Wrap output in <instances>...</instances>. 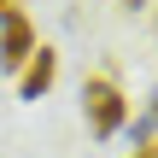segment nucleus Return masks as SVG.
Instances as JSON below:
<instances>
[{"mask_svg":"<svg viewBox=\"0 0 158 158\" xmlns=\"http://www.w3.org/2000/svg\"><path fill=\"white\" fill-rule=\"evenodd\" d=\"M82 117H88V135H94V141H111V135L129 123L123 88L106 82V76H88V82H82Z\"/></svg>","mask_w":158,"mask_h":158,"instance_id":"f257e3e1","label":"nucleus"},{"mask_svg":"<svg viewBox=\"0 0 158 158\" xmlns=\"http://www.w3.org/2000/svg\"><path fill=\"white\" fill-rule=\"evenodd\" d=\"M29 53H35V29H29V18H23V12L0 18V70H23Z\"/></svg>","mask_w":158,"mask_h":158,"instance_id":"f03ea898","label":"nucleus"},{"mask_svg":"<svg viewBox=\"0 0 158 158\" xmlns=\"http://www.w3.org/2000/svg\"><path fill=\"white\" fill-rule=\"evenodd\" d=\"M53 76H59V53H53V47H35L29 64L18 70V100H41V94L53 88Z\"/></svg>","mask_w":158,"mask_h":158,"instance_id":"7ed1b4c3","label":"nucleus"},{"mask_svg":"<svg viewBox=\"0 0 158 158\" xmlns=\"http://www.w3.org/2000/svg\"><path fill=\"white\" fill-rule=\"evenodd\" d=\"M152 135H158V94H152V106H147V111L129 123V141H135V147H147Z\"/></svg>","mask_w":158,"mask_h":158,"instance_id":"20e7f679","label":"nucleus"},{"mask_svg":"<svg viewBox=\"0 0 158 158\" xmlns=\"http://www.w3.org/2000/svg\"><path fill=\"white\" fill-rule=\"evenodd\" d=\"M135 158H158V141H147V147H135Z\"/></svg>","mask_w":158,"mask_h":158,"instance_id":"39448f33","label":"nucleus"},{"mask_svg":"<svg viewBox=\"0 0 158 158\" xmlns=\"http://www.w3.org/2000/svg\"><path fill=\"white\" fill-rule=\"evenodd\" d=\"M123 6H129V12H135V6H147V0H123Z\"/></svg>","mask_w":158,"mask_h":158,"instance_id":"423d86ee","label":"nucleus"},{"mask_svg":"<svg viewBox=\"0 0 158 158\" xmlns=\"http://www.w3.org/2000/svg\"><path fill=\"white\" fill-rule=\"evenodd\" d=\"M6 6H18V0H0V12H6Z\"/></svg>","mask_w":158,"mask_h":158,"instance_id":"0eeeda50","label":"nucleus"}]
</instances>
